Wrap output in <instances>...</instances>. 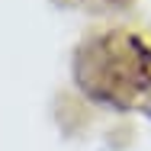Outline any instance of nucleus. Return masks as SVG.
<instances>
[{
    "label": "nucleus",
    "mask_w": 151,
    "mask_h": 151,
    "mask_svg": "<svg viewBox=\"0 0 151 151\" xmlns=\"http://www.w3.org/2000/svg\"><path fill=\"white\" fill-rule=\"evenodd\" d=\"M74 77L93 100L125 106L138 90L151 87V55L132 35H103L81 45Z\"/></svg>",
    "instance_id": "1"
},
{
    "label": "nucleus",
    "mask_w": 151,
    "mask_h": 151,
    "mask_svg": "<svg viewBox=\"0 0 151 151\" xmlns=\"http://www.w3.org/2000/svg\"><path fill=\"white\" fill-rule=\"evenodd\" d=\"M106 3H125V0H106Z\"/></svg>",
    "instance_id": "2"
}]
</instances>
